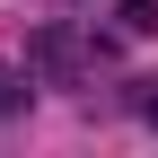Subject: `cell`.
I'll list each match as a JSON object with an SVG mask.
<instances>
[{
    "instance_id": "cell-1",
    "label": "cell",
    "mask_w": 158,
    "mask_h": 158,
    "mask_svg": "<svg viewBox=\"0 0 158 158\" xmlns=\"http://www.w3.org/2000/svg\"><path fill=\"white\" fill-rule=\"evenodd\" d=\"M132 106H141V123H158V79H141V88H132Z\"/></svg>"
}]
</instances>
